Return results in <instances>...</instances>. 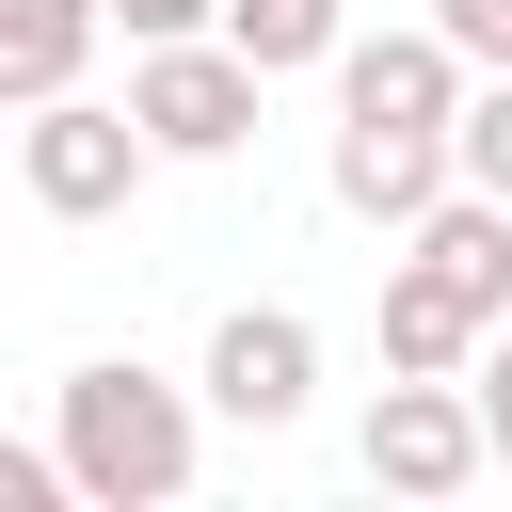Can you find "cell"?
<instances>
[{
	"mask_svg": "<svg viewBox=\"0 0 512 512\" xmlns=\"http://www.w3.org/2000/svg\"><path fill=\"white\" fill-rule=\"evenodd\" d=\"M48 448L80 464L96 512H176L192 496V384H160L144 352H96L48 384Z\"/></svg>",
	"mask_w": 512,
	"mask_h": 512,
	"instance_id": "6da1fadb",
	"label": "cell"
},
{
	"mask_svg": "<svg viewBox=\"0 0 512 512\" xmlns=\"http://www.w3.org/2000/svg\"><path fill=\"white\" fill-rule=\"evenodd\" d=\"M16 176H32L48 224H112V208L160 176V128H144L128 96H32V112H16Z\"/></svg>",
	"mask_w": 512,
	"mask_h": 512,
	"instance_id": "7a4b0ae2",
	"label": "cell"
},
{
	"mask_svg": "<svg viewBox=\"0 0 512 512\" xmlns=\"http://www.w3.org/2000/svg\"><path fill=\"white\" fill-rule=\"evenodd\" d=\"M352 464H368L384 496H464V480H496V432H480V384H464V368H384V400H368Z\"/></svg>",
	"mask_w": 512,
	"mask_h": 512,
	"instance_id": "3957f363",
	"label": "cell"
},
{
	"mask_svg": "<svg viewBox=\"0 0 512 512\" xmlns=\"http://www.w3.org/2000/svg\"><path fill=\"white\" fill-rule=\"evenodd\" d=\"M256 96H272V64H240L224 32L128 48V112L160 128V160H240V144H256Z\"/></svg>",
	"mask_w": 512,
	"mask_h": 512,
	"instance_id": "277c9868",
	"label": "cell"
},
{
	"mask_svg": "<svg viewBox=\"0 0 512 512\" xmlns=\"http://www.w3.org/2000/svg\"><path fill=\"white\" fill-rule=\"evenodd\" d=\"M464 192V128H384V112H336V208L352 224H432Z\"/></svg>",
	"mask_w": 512,
	"mask_h": 512,
	"instance_id": "5b68a950",
	"label": "cell"
},
{
	"mask_svg": "<svg viewBox=\"0 0 512 512\" xmlns=\"http://www.w3.org/2000/svg\"><path fill=\"white\" fill-rule=\"evenodd\" d=\"M464 96H480V64H464L448 32H352V48H336V112H384V128H464Z\"/></svg>",
	"mask_w": 512,
	"mask_h": 512,
	"instance_id": "8992f818",
	"label": "cell"
},
{
	"mask_svg": "<svg viewBox=\"0 0 512 512\" xmlns=\"http://www.w3.org/2000/svg\"><path fill=\"white\" fill-rule=\"evenodd\" d=\"M320 400V336L288 320V304H240L224 336H208V416H240V432H288Z\"/></svg>",
	"mask_w": 512,
	"mask_h": 512,
	"instance_id": "52a82bcc",
	"label": "cell"
},
{
	"mask_svg": "<svg viewBox=\"0 0 512 512\" xmlns=\"http://www.w3.org/2000/svg\"><path fill=\"white\" fill-rule=\"evenodd\" d=\"M400 256H416V272H448L480 320H512V192H480V176H464L432 224H400Z\"/></svg>",
	"mask_w": 512,
	"mask_h": 512,
	"instance_id": "ba28073f",
	"label": "cell"
},
{
	"mask_svg": "<svg viewBox=\"0 0 512 512\" xmlns=\"http://www.w3.org/2000/svg\"><path fill=\"white\" fill-rule=\"evenodd\" d=\"M96 32H112V0H0V96H16V112H32V96H80Z\"/></svg>",
	"mask_w": 512,
	"mask_h": 512,
	"instance_id": "9c48e42d",
	"label": "cell"
},
{
	"mask_svg": "<svg viewBox=\"0 0 512 512\" xmlns=\"http://www.w3.org/2000/svg\"><path fill=\"white\" fill-rule=\"evenodd\" d=\"M480 336H496V320H480L448 272H416V256L384 272V368H480Z\"/></svg>",
	"mask_w": 512,
	"mask_h": 512,
	"instance_id": "30bf717a",
	"label": "cell"
},
{
	"mask_svg": "<svg viewBox=\"0 0 512 512\" xmlns=\"http://www.w3.org/2000/svg\"><path fill=\"white\" fill-rule=\"evenodd\" d=\"M224 48L272 64V80H304V64H336L352 32H336V0H224Z\"/></svg>",
	"mask_w": 512,
	"mask_h": 512,
	"instance_id": "8fae6325",
	"label": "cell"
},
{
	"mask_svg": "<svg viewBox=\"0 0 512 512\" xmlns=\"http://www.w3.org/2000/svg\"><path fill=\"white\" fill-rule=\"evenodd\" d=\"M432 32H448L480 80H512V0H432Z\"/></svg>",
	"mask_w": 512,
	"mask_h": 512,
	"instance_id": "7c38bea8",
	"label": "cell"
},
{
	"mask_svg": "<svg viewBox=\"0 0 512 512\" xmlns=\"http://www.w3.org/2000/svg\"><path fill=\"white\" fill-rule=\"evenodd\" d=\"M464 176H480V192H512V80H480V96H464Z\"/></svg>",
	"mask_w": 512,
	"mask_h": 512,
	"instance_id": "4fadbf2b",
	"label": "cell"
},
{
	"mask_svg": "<svg viewBox=\"0 0 512 512\" xmlns=\"http://www.w3.org/2000/svg\"><path fill=\"white\" fill-rule=\"evenodd\" d=\"M464 384H480V432H496V480H512V320L480 336V368H464Z\"/></svg>",
	"mask_w": 512,
	"mask_h": 512,
	"instance_id": "5bb4252c",
	"label": "cell"
},
{
	"mask_svg": "<svg viewBox=\"0 0 512 512\" xmlns=\"http://www.w3.org/2000/svg\"><path fill=\"white\" fill-rule=\"evenodd\" d=\"M112 32H128V48H160V32H224V0H112Z\"/></svg>",
	"mask_w": 512,
	"mask_h": 512,
	"instance_id": "9a60e30c",
	"label": "cell"
}]
</instances>
